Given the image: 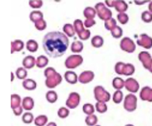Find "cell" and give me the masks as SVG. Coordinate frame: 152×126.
I'll use <instances>...</instances> for the list:
<instances>
[{
	"instance_id": "d590c367",
	"label": "cell",
	"mask_w": 152,
	"mask_h": 126,
	"mask_svg": "<svg viewBox=\"0 0 152 126\" xmlns=\"http://www.w3.org/2000/svg\"><path fill=\"white\" fill-rule=\"evenodd\" d=\"M23 121L26 124H30L34 120V115L31 113L26 112L22 117Z\"/></svg>"
},
{
	"instance_id": "4316f807",
	"label": "cell",
	"mask_w": 152,
	"mask_h": 126,
	"mask_svg": "<svg viewBox=\"0 0 152 126\" xmlns=\"http://www.w3.org/2000/svg\"><path fill=\"white\" fill-rule=\"evenodd\" d=\"M96 14V11L91 7H87L83 12L84 17L87 18V19H93Z\"/></svg>"
},
{
	"instance_id": "f1b7e54d",
	"label": "cell",
	"mask_w": 152,
	"mask_h": 126,
	"mask_svg": "<svg viewBox=\"0 0 152 126\" xmlns=\"http://www.w3.org/2000/svg\"><path fill=\"white\" fill-rule=\"evenodd\" d=\"M91 44L95 48H99L103 45L104 40L101 36L96 35L91 39Z\"/></svg>"
},
{
	"instance_id": "74e56055",
	"label": "cell",
	"mask_w": 152,
	"mask_h": 126,
	"mask_svg": "<svg viewBox=\"0 0 152 126\" xmlns=\"http://www.w3.org/2000/svg\"><path fill=\"white\" fill-rule=\"evenodd\" d=\"M70 114V111L67 108L65 107H62L59 108L58 112V115L60 118L64 119L68 117Z\"/></svg>"
},
{
	"instance_id": "7c38bea8",
	"label": "cell",
	"mask_w": 152,
	"mask_h": 126,
	"mask_svg": "<svg viewBox=\"0 0 152 126\" xmlns=\"http://www.w3.org/2000/svg\"><path fill=\"white\" fill-rule=\"evenodd\" d=\"M124 83L126 89L130 92L136 93L139 88L138 83L133 78H130L127 79Z\"/></svg>"
},
{
	"instance_id": "e575fe53",
	"label": "cell",
	"mask_w": 152,
	"mask_h": 126,
	"mask_svg": "<svg viewBox=\"0 0 152 126\" xmlns=\"http://www.w3.org/2000/svg\"><path fill=\"white\" fill-rule=\"evenodd\" d=\"M96 108L97 112L99 113H104L107 111V105L104 102H98L96 104Z\"/></svg>"
},
{
	"instance_id": "83f0119b",
	"label": "cell",
	"mask_w": 152,
	"mask_h": 126,
	"mask_svg": "<svg viewBox=\"0 0 152 126\" xmlns=\"http://www.w3.org/2000/svg\"><path fill=\"white\" fill-rule=\"evenodd\" d=\"M85 122L88 126H94L97 123L98 118L95 114L88 115L85 119Z\"/></svg>"
},
{
	"instance_id": "1f68e13d",
	"label": "cell",
	"mask_w": 152,
	"mask_h": 126,
	"mask_svg": "<svg viewBox=\"0 0 152 126\" xmlns=\"http://www.w3.org/2000/svg\"><path fill=\"white\" fill-rule=\"evenodd\" d=\"M124 83V81L121 78L116 77L113 80V85L115 88L119 90L123 88Z\"/></svg>"
},
{
	"instance_id": "9a60e30c",
	"label": "cell",
	"mask_w": 152,
	"mask_h": 126,
	"mask_svg": "<svg viewBox=\"0 0 152 126\" xmlns=\"http://www.w3.org/2000/svg\"><path fill=\"white\" fill-rule=\"evenodd\" d=\"M140 96L143 100L152 102V89L148 87H144L140 91Z\"/></svg>"
},
{
	"instance_id": "f907efd6",
	"label": "cell",
	"mask_w": 152,
	"mask_h": 126,
	"mask_svg": "<svg viewBox=\"0 0 152 126\" xmlns=\"http://www.w3.org/2000/svg\"><path fill=\"white\" fill-rule=\"evenodd\" d=\"M148 8H149V10L151 11V12H152V2L149 4Z\"/></svg>"
},
{
	"instance_id": "d6986e66",
	"label": "cell",
	"mask_w": 152,
	"mask_h": 126,
	"mask_svg": "<svg viewBox=\"0 0 152 126\" xmlns=\"http://www.w3.org/2000/svg\"><path fill=\"white\" fill-rule=\"evenodd\" d=\"M23 85L24 88L27 90H34L37 87L36 82L31 79L24 80L23 82Z\"/></svg>"
},
{
	"instance_id": "f6af8a7d",
	"label": "cell",
	"mask_w": 152,
	"mask_h": 126,
	"mask_svg": "<svg viewBox=\"0 0 152 126\" xmlns=\"http://www.w3.org/2000/svg\"><path fill=\"white\" fill-rule=\"evenodd\" d=\"M42 1H30L29 4L32 8L34 9H39L42 5Z\"/></svg>"
},
{
	"instance_id": "cb8c5ba5",
	"label": "cell",
	"mask_w": 152,
	"mask_h": 126,
	"mask_svg": "<svg viewBox=\"0 0 152 126\" xmlns=\"http://www.w3.org/2000/svg\"><path fill=\"white\" fill-rule=\"evenodd\" d=\"M48 118L46 115H40L35 118L34 124L37 126H44L48 122Z\"/></svg>"
},
{
	"instance_id": "603a6c76",
	"label": "cell",
	"mask_w": 152,
	"mask_h": 126,
	"mask_svg": "<svg viewBox=\"0 0 152 126\" xmlns=\"http://www.w3.org/2000/svg\"><path fill=\"white\" fill-rule=\"evenodd\" d=\"M115 4H114L113 6L115 7V9L119 12H124L128 9V5L124 1H115Z\"/></svg>"
},
{
	"instance_id": "52a82bcc",
	"label": "cell",
	"mask_w": 152,
	"mask_h": 126,
	"mask_svg": "<svg viewBox=\"0 0 152 126\" xmlns=\"http://www.w3.org/2000/svg\"><path fill=\"white\" fill-rule=\"evenodd\" d=\"M124 106L128 112H132L135 111L137 106V98L136 96L132 94H129L125 97Z\"/></svg>"
},
{
	"instance_id": "2e32d148",
	"label": "cell",
	"mask_w": 152,
	"mask_h": 126,
	"mask_svg": "<svg viewBox=\"0 0 152 126\" xmlns=\"http://www.w3.org/2000/svg\"><path fill=\"white\" fill-rule=\"evenodd\" d=\"M22 106L25 110L31 111L34 106V101L31 97H26L23 98L22 102Z\"/></svg>"
},
{
	"instance_id": "4fadbf2b",
	"label": "cell",
	"mask_w": 152,
	"mask_h": 126,
	"mask_svg": "<svg viewBox=\"0 0 152 126\" xmlns=\"http://www.w3.org/2000/svg\"><path fill=\"white\" fill-rule=\"evenodd\" d=\"M137 42L139 45L146 49H150L152 47V38L146 34L140 35V39L137 40Z\"/></svg>"
},
{
	"instance_id": "ee69618b",
	"label": "cell",
	"mask_w": 152,
	"mask_h": 126,
	"mask_svg": "<svg viewBox=\"0 0 152 126\" xmlns=\"http://www.w3.org/2000/svg\"><path fill=\"white\" fill-rule=\"evenodd\" d=\"M117 17L120 23L122 24H126L129 20V17L127 16V14L125 13H121L118 14Z\"/></svg>"
},
{
	"instance_id": "5b68a950",
	"label": "cell",
	"mask_w": 152,
	"mask_h": 126,
	"mask_svg": "<svg viewBox=\"0 0 152 126\" xmlns=\"http://www.w3.org/2000/svg\"><path fill=\"white\" fill-rule=\"evenodd\" d=\"M94 92L95 98L98 102L105 103L110 100V94L101 86H98L95 87Z\"/></svg>"
},
{
	"instance_id": "8d00e7d4",
	"label": "cell",
	"mask_w": 152,
	"mask_h": 126,
	"mask_svg": "<svg viewBox=\"0 0 152 126\" xmlns=\"http://www.w3.org/2000/svg\"><path fill=\"white\" fill-rule=\"evenodd\" d=\"M16 74L17 77L20 80L22 79H24L26 78L27 75V71L25 69L23 68V67H20L18 68L16 72Z\"/></svg>"
},
{
	"instance_id": "5bb4252c",
	"label": "cell",
	"mask_w": 152,
	"mask_h": 126,
	"mask_svg": "<svg viewBox=\"0 0 152 126\" xmlns=\"http://www.w3.org/2000/svg\"><path fill=\"white\" fill-rule=\"evenodd\" d=\"M94 77V74L90 71H84L80 75L79 77V81L83 84L88 83L93 80Z\"/></svg>"
},
{
	"instance_id": "8fae6325",
	"label": "cell",
	"mask_w": 152,
	"mask_h": 126,
	"mask_svg": "<svg viewBox=\"0 0 152 126\" xmlns=\"http://www.w3.org/2000/svg\"><path fill=\"white\" fill-rule=\"evenodd\" d=\"M121 47L122 49L128 52H133L136 49L135 43L128 37H125L122 40Z\"/></svg>"
},
{
	"instance_id": "ba28073f",
	"label": "cell",
	"mask_w": 152,
	"mask_h": 126,
	"mask_svg": "<svg viewBox=\"0 0 152 126\" xmlns=\"http://www.w3.org/2000/svg\"><path fill=\"white\" fill-rule=\"evenodd\" d=\"M83 61L82 57L80 55H72L66 59L65 66L69 69H74L80 65Z\"/></svg>"
},
{
	"instance_id": "484cf974",
	"label": "cell",
	"mask_w": 152,
	"mask_h": 126,
	"mask_svg": "<svg viewBox=\"0 0 152 126\" xmlns=\"http://www.w3.org/2000/svg\"><path fill=\"white\" fill-rule=\"evenodd\" d=\"M49 60L47 57L44 56H40L37 58L36 65L39 68L45 67L48 63Z\"/></svg>"
},
{
	"instance_id": "c3c4849f",
	"label": "cell",
	"mask_w": 152,
	"mask_h": 126,
	"mask_svg": "<svg viewBox=\"0 0 152 126\" xmlns=\"http://www.w3.org/2000/svg\"><path fill=\"white\" fill-rule=\"evenodd\" d=\"M149 1H135L134 2H135V3L137 4H138V5H140V4H143L145 2H147Z\"/></svg>"
},
{
	"instance_id": "816d5d0a",
	"label": "cell",
	"mask_w": 152,
	"mask_h": 126,
	"mask_svg": "<svg viewBox=\"0 0 152 126\" xmlns=\"http://www.w3.org/2000/svg\"><path fill=\"white\" fill-rule=\"evenodd\" d=\"M125 126H134L133 125H132V124H128V125H126Z\"/></svg>"
},
{
	"instance_id": "44dd1931",
	"label": "cell",
	"mask_w": 152,
	"mask_h": 126,
	"mask_svg": "<svg viewBox=\"0 0 152 126\" xmlns=\"http://www.w3.org/2000/svg\"><path fill=\"white\" fill-rule=\"evenodd\" d=\"M21 98L19 95L13 94L11 95V108L12 109L21 106Z\"/></svg>"
},
{
	"instance_id": "f546056e",
	"label": "cell",
	"mask_w": 152,
	"mask_h": 126,
	"mask_svg": "<svg viewBox=\"0 0 152 126\" xmlns=\"http://www.w3.org/2000/svg\"><path fill=\"white\" fill-rule=\"evenodd\" d=\"M47 100L50 103H54L58 99V95L56 92L53 91H50L47 92L46 95Z\"/></svg>"
},
{
	"instance_id": "30bf717a",
	"label": "cell",
	"mask_w": 152,
	"mask_h": 126,
	"mask_svg": "<svg viewBox=\"0 0 152 126\" xmlns=\"http://www.w3.org/2000/svg\"><path fill=\"white\" fill-rule=\"evenodd\" d=\"M139 59L143 63L144 67L150 71L152 67V59L150 54L146 51H142L140 53Z\"/></svg>"
},
{
	"instance_id": "60d3db41",
	"label": "cell",
	"mask_w": 152,
	"mask_h": 126,
	"mask_svg": "<svg viewBox=\"0 0 152 126\" xmlns=\"http://www.w3.org/2000/svg\"><path fill=\"white\" fill-rule=\"evenodd\" d=\"M116 22L114 18H111L108 21L105 22V27L108 30H112L114 28H115Z\"/></svg>"
},
{
	"instance_id": "9c48e42d",
	"label": "cell",
	"mask_w": 152,
	"mask_h": 126,
	"mask_svg": "<svg viewBox=\"0 0 152 126\" xmlns=\"http://www.w3.org/2000/svg\"><path fill=\"white\" fill-rule=\"evenodd\" d=\"M80 97L76 92H72L69 95L68 99L66 100V104L70 109H74L78 106L80 104Z\"/></svg>"
},
{
	"instance_id": "ac0fdd59",
	"label": "cell",
	"mask_w": 152,
	"mask_h": 126,
	"mask_svg": "<svg viewBox=\"0 0 152 126\" xmlns=\"http://www.w3.org/2000/svg\"><path fill=\"white\" fill-rule=\"evenodd\" d=\"M35 59L34 57L31 56H28L26 57L23 60V64L26 68L31 69L34 67L35 65Z\"/></svg>"
},
{
	"instance_id": "e0dca14e",
	"label": "cell",
	"mask_w": 152,
	"mask_h": 126,
	"mask_svg": "<svg viewBox=\"0 0 152 126\" xmlns=\"http://www.w3.org/2000/svg\"><path fill=\"white\" fill-rule=\"evenodd\" d=\"M65 79L66 80L71 84H74L77 82V75L72 71H67L64 74Z\"/></svg>"
},
{
	"instance_id": "7dc6e473",
	"label": "cell",
	"mask_w": 152,
	"mask_h": 126,
	"mask_svg": "<svg viewBox=\"0 0 152 126\" xmlns=\"http://www.w3.org/2000/svg\"><path fill=\"white\" fill-rule=\"evenodd\" d=\"M96 24V21L93 19H87L84 22V25L87 28H90Z\"/></svg>"
},
{
	"instance_id": "ab89813d",
	"label": "cell",
	"mask_w": 152,
	"mask_h": 126,
	"mask_svg": "<svg viewBox=\"0 0 152 126\" xmlns=\"http://www.w3.org/2000/svg\"><path fill=\"white\" fill-rule=\"evenodd\" d=\"M122 30L120 27L116 26L114 28L111 30L112 35L115 38H120L122 35Z\"/></svg>"
},
{
	"instance_id": "d4e9b609",
	"label": "cell",
	"mask_w": 152,
	"mask_h": 126,
	"mask_svg": "<svg viewBox=\"0 0 152 126\" xmlns=\"http://www.w3.org/2000/svg\"><path fill=\"white\" fill-rule=\"evenodd\" d=\"M26 49L31 52H35L38 49V43L34 40H29L26 43Z\"/></svg>"
},
{
	"instance_id": "f5cc1de1",
	"label": "cell",
	"mask_w": 152,
	"mask_h": 126,
	"mask_svg": "<svg viewBox=\"0 0 152 126\" xmlns=\"http://www.w3.org/2000/svg\"><path fill=\"white\" fill-rule=\"evenodd\" d=\"M99 126V125H96V126Z\"/></svg>"
},
{
	"instance_id": "f35d334b",
	"label": "cell",
	"mask_w": 152,
	"mask_h": 126,
	"mask_svg": "<svg viewBox=\"0 0 152 126\" xmlns=\"http://www.w3.org/2000/svg\"><path fill=\"white\" fill-rule=\"evenodd\" d=\"M123 94L121 91L118 90L115 92L113 97V100L115 104H119L122 101Z\"/></svg>"
},
{
	"instance_id": "8992f818",
	"label": "cell",
	"mask_w": 152,
	"mask_h": 126,
	"mask_svg": "<svg viewBox=\"0 0 152 126\" xmlns=\"http://www.w3.org/2000/svg\"><path fill=\"white\" fill-rule=\"evenodd\" d=\"M97 11L98 16L103 20H109L111 19L112 13L109 9H107L102 3H99L95 6Z\"/></svg>"
},
{
	"instance_id": "277c9868",
	"label": "cell",
	"mask_w": 152,
	"mask_h": 126,
	"mask_svg": "<svg viewBox=\"0 0 152 126\" xmlns=\"http://www.w3.org/2000/svg\"><path fill=\"white\" fill-rule=\"evenodd\" d=\"M74 25L75 32L77 33L81 40L85 41L89 38L91 34L90 31L84 29L81 20L79 19L76 20L74 22Z\"/></svg>"
},
{
	"instance_id": "bcb514c9",
	"label": "cell",
	"mask_w": 152,
	"mask_h": 126,
	"mask_svg": "<svg viewBox=\"0 0 152 126\" xmlns=\"http://www.w3.org/2000/svg\"><path fill=\"white\" fill-rule=\"evenodd\" d=\"M13 111L15 115H16V116H19V115H21L22 113H23V106H20L19 107H17V108H15V109H13Z\"/></svg>"
},
{
	"instance_id": "ffe728a7",
	"label": "cell",
	"mask_w": 152,
	"mask_h": 126,
	"mask_svg": "<svg viewBox=\"0 0 152 126\" xmlns=\"http://www.w3.org/2000/svg\"><path fill=\"white\" fill-rule=\"evenodd\" d=\"M11 53H13L14 51H19L23 48L24 43L20 40H16L11 42Z\"/></svg>"
},
{
	"instance_id": "7402d4cb",
	"label": "cell",
	"mask_w": 152,
	"mask_h": 126,
	"mask_svg": "<svg viewBox=\"0 0 152 126\" xmlns=\"http://www.w3.org/2000/svg\"><path fill=\"white\" fill-rule=\"evenodd\" d=\"M43 14L39 11H34L31 12L30 14V19L31 21L34 23H36L39 20H42Z\"/></svg>"
},
{
	"instance_id": "4dcf8cb0",
	"label": "cell",
	"mask_w": 152,
	"mask_h": 126,
	"mask_svg": "<svg viewBox=\"0 0 152 126\" xmlns=\"http://www.w3.org/2000/svg\"><path fill=\"white\" fill-rule=\"evenodd\" d=\"M83 49V44L82 43L79 41L73 42L71 46V50L73 52H80Z\"/></svg>"
},
{
	"instance_id": "836d02e7",
	"label": "cell",
	"mask_w": 152,
	"mask_h": 126,
	"mask_svg": "<svg viewBox=\"0 0 152 126\" xmlns=\"http://www.w3.org/2000/svg\"><path fill=\"white\" fill-rule=\"evenodd\" d=\"M63 30L69 37H72L75 34L73 27L71 24H66L63 28Z\"/></svg>"
},
{
	"instance_id": "b9f144b4",
	"label": "cell",
	"mask_w": 152,
	"mask_h": 126,
	"mask_svg": "<svg viewBox=\"0 0 152 126\" xmlns=\"http://www.w3.org/2000/svg\"><path fill=\"white\" fill-rule=\"evenodd\" d=\"M142 20L146 23H149L152 21V14L148 11L143 12L141 16Z\"/></svg>"
},
{
	"instance_id": "7bdbcfd3",
	"label": "cell",
	"mask_w": 152,
	"mask_h": 126,
	"mask_svg": "<svg viewBox=\"0 0 152 126\" xmlns=\"http://www.w3.org/2000/svg\"><path fill=\"white\" fill-rule=\"evenodd\" d=\"M35 26L38 30L42 31L45 29L47 26V24L45 20H41L35 23Z\"/></svg>"
},
{
	"instance_id": "7a4b0ae2",
	"label": "cell",
	"mask_w": 152,
	"mask_h": 126,
	"mask_svg": "<svg viewBox=\"0 0 152 126\" xmlns=\"http://www.w3.org/2000/svg\"><path fill=\"white\" fill-rule=\"evenodd\" d=\"M46 79V86L50 88H53L61 83L62 80L61 75L56 72L53 67H49L44 72Z\"/></svg>"
},
{
	"instance_id": "6da1fadb",
	"label": "cell",
	"mask_w": 152,
	"mask_h": 126,
	"mask_svg": "<svg viewBox=\"0 0 152 126\" xmlns=\"http://www.w3.org/2000/svg\"><path fill=\"white\" fill-rule=\"evenodd\" d=\"M69 43V40L64 34L54 31L45 35L42 41V47L50 57L56 58L65 54Z\"/></svg>"
},
{
	"instance_id": "3957f363",
	"label": "cell",
	"mask_w": 152,
	"mask_h": 126,
	"mask_svg": "<svg viewBox=\"0 0 152 126\" xmlns=\"http://www.w3.org/2000/svg\"><path fill=\"white\" fill-rule=\"evenodd\" d=\"M115 72L118 74L130 75L133 74L135 71L134 67L131 64H125L118 62L115 66Z\"/></svg>"
},
{
	"instance_id": "681fc988",
	"label": "cell",
	"mask_w": 152,
	"mask_h": 126,
	"mask_svg": "<svg viewBox=\"0 0 152 126\" xmlns=\"http://www.w3.org/2000/svg\"><path fill=\"white\" fill-rule=\"evenodd\" d=\"M46 126H57V125L55 122H49V123H48Z\"/></svg>"
},
{
	"instance_id": "d6a6232c",
	"label": "cell",
	"mask_w": 152,
	"mask_h": 126,
	"mask_svg": "<svg viewBox=\"0 0 152 126\" xmlns=\"http://www.w3.org/2000/svg\"><path fill=\"white\" fill-rule=\"evenodd\" d=\"M83 112L88 115L93 114L95 112V108L93 105L90 104H86L83 106Z\"/></svg>"
}]
</instances>
